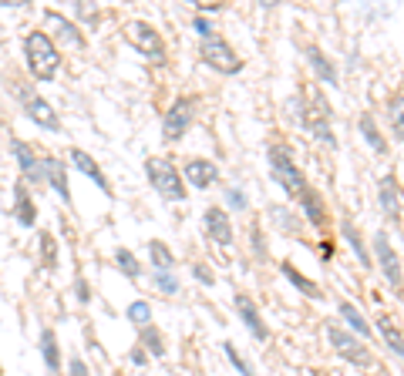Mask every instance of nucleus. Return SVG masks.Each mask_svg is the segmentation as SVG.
<instances>
[{"label":"nucleus","mask_w":404,"mask_h":376,"mask_svg":"<svg viewBox=\"0 0 404 376\" xmlns=\"http://www.w3.org/2000/svg\"><path fill=\"white\" fill-rule=\"evenodd\" d=\"M14 219H17V222H20L24 228H31L34 219H37L34 198L27 195V185H24V181H17V185H14Z\"/></svg>","instance_id":"16"},{"label":"nucleus","mask_w":404,"mask_h":376,"mask_svg":"<svg viewBox=\"0 0 404 376\" xmlns=\"http://www.w3.org/2000/svg\"><path fill=\"white\" fill-rule=\"evenodd\" d=\"M202 60L209 64V67H216L222 74H236L239 67H243V60L236 58V51L219 34H209V37H202Z\"/></svg>","instance_id":"6"},{"label":"nucleus","mask_w":404,"mask_h":376,"mask_svg":"<svg viewBox=\"0 0 404 376\" xmlns=\"http://www.w3.org/2000/svg\"><path fill=\"white\" fill-rule=\"evenodd\" d=\"M283 275H286V279H290V283H293V286L300 289L303 296H310V299H320V286H317V283H310V279H303V275H300V272H296L290 262L283 266Z\"/></svg>","instance_id":"23"},{"label":"nucleus","mask_w":404,"mask_h":376,"mask_svg":"<svg viewBox=\"0 0 404 376\" xmlns=\"http://www.w3.org/2000/svg\"><path fill=\"white\" fill-rule=\"evenodd\" d=\"M236 309H239V319L246 323V330L253 332L256 339H266V336H270L263 316L256 313V306H253V299H249V296H236Z\"/></svg>","instance_id":"14"},{"label":"nucleus","mask_w":404,"mask_h":376,"mask_svg":"<svg viewBox=\"0 0 404 376\" xmlns=\"http://www.w3.org/2000/svg\"><path fill=\"white\" fill-rule=\"evenodd\" d=\"M388 115H391V128H394V135L404 141V98H398V101L391 105Z\"/></svg>","instance_id":"32"},{"label":"nucleus","mask_w":404,"mask_h":376,"mask_svg":"<svg viewBox=\"0 0 404 376\" xmlns=\"http://www.w3.org/2000/svg\"><path fill=\"white\" fill-rule=\"evenodd\" d=\"M206 232H209V239L222 245V249H229L233 245V226H229V215L222 209H206Z\"/></svg>","instance_id":"10"},{"label":"nucleus","mask_w":404,"mask_h":376,"mask_svg":"<svg viewBox=\"0 0 404 376\" xmlns=\"http://www.w3.org/2000/svg\"><path fill=\"white\" fill-rule=\"evenodd\" d=\"M222 353H226V360L233 363V366H236V370H239V373H243V376H256V373H253V370H249V363L243 360V356H239V349H236L233 343H222Z\"/></svg>","instance_id":"31"},{"label":"nucleus","mask_w":404,"mask_h":376,"mask_svg":"<svg viewBox=\"0 0 404 376\" xmlns=\"http://www.w3.org/2000/svg\"><path fill=\"white\" fill-rule=\"evenodd\" d=\"M374 256H377V266H381V272H384V279L391 283V289H394V292H401V289H404L401 259H398V252L391 249V242H388L384 232H377V235H374Z\"/></svg>","instance_id":"8"},{"label":"nucleus","mask_w":404,"mask_h":376,"mask_svg":"<svg viewBox=\"0 0 404 376\" xmlns=\"http://www.w3.org/2000/svg\"><path fill=\"white\" fill-rule=\"evenodd\" d=\"M68 376H91L88 373V363L81 360V356H71L68 360Z\"/></svg>","instance_id":"34"},{"label":"nucleus","mask_w":404,"mask_h":376,"mask_svg":"<svg viewBox=\"0 0 404 376\" xmlns=\"http://www.w3.org/2000/svg\"><path fill=\"white\" fill-rule=\"evenodd\" d=\"M125 41L135 47L141 58L152 60V64H165V44H162V37H158V30L152 24H145V20L125 24Z\"/></svg>","instance_id":"4"},{"label":"nucleus","mask_w":404,"mask_h":376,"mask_svg":"<svg viewBox=\"0 0 404 376\" xmlns=\"http://www.w3.org/2000/svg\"><path fill=\"white\" fill-rule=\"evenodd\" d=\"M41 171H44V179L51 181V185H54V192H58V195H61L64 202H71V188H68V165L47 155L44 165H41Z\"/></svg>","instance_id":"15"},{"label":"nucleus","mask_w":404,"mask_h":376,"mask_svg":"<svg viewBox=\"0 0 404 376\" xmlns=\"http://www.w3.org/2000/svg\"><path fill=\"white\" fill-rule=\"evenodd\" d=\"M341 232L347 235L351 249H354V256H358L360 262H364V269H367V266H371V256H367V249H364V242H360V235H358V228H354V222H347V219H343V222H341Z\"/></svg>","instance_id":"25"},{"label":"nucleus","mask_w":404,"mask_h":376,"mask_svg":"<svg viewBox=\"0 0 404 376\" xmlns=\"http://www.w3.org/2000/svg\"><path fill=\"white\" fill-rule=\"evenodd\" d=\"M41 353H44L47 373H58V370H61V346H58V336H54L51 326L41 330Z\"/></svg>","instance_id":"18"},{"label":"nucleus","mask_w":404,"mask_h":376,"mask_svg":"<svg viewBox=\"0 0 404 376\" xmlns=\"http://www.w3.org/2000/svg\"><path fill=\"white\" fill-rule=\"evenodd\" d=\"M141 343L149 346V353H152V356H158V360L165 356V343H162V336H158V330L152 326V323L141 330Z\"/></svg>","instance_id":"28"},{"label":"nucleus","mask_w":404,"mask_h":376,"mask_svg":"<svg viewBox=\"0 0 404 376\" xmlns=\"http://www.w3.org/2000/svg\"><path fill=\"white\" fill-rule=\"evenodd\" d=\"M145 175H149L152 188H156L162 198H169V202H182V198H186L182 179H179V171H175L172 162H165V158H149V162H145Z\"/></svg>","instance_id":"3"},{"label":"nucleus","mask_w":404,"mask_h":376,"mask_svg":"<svg viewBox=\"0 0 404 376\" xmlns=\"http://www.w3.org/2000/svg\"><path fill=\"white\" fill-rule=\"evenodd\" d=\"M377 188H381L377 195H381V209H384V215H391V219H401L404 195H401V185H398V179H394V175H384Z\"/></svg>","instance_id":"12"},{"label":"nucleus","mask_w":404,"mask_h":376,"mask_svg":"<svg viewBox=\"0 0 404 376\" xmlns=\"http://www.w3.org/2000/svg\"><path fill=\"white\" fill-rule=\"evenodd\" d=\"M327 339H330V346L337 349V353H341L347 363H354V366H367V363H371V356H367L364 343H360V339H354L347 330H341L337 323H330V326H327Z\"/></svg>","instance_id":"7"},{"label":"nucleus","mask_w":404,"mask_h":376,"mask_svg":"<svg viewBox=\"0 0 404 376\" xmlns=\"http://www.w3.org/2000/svg\"><path fill=\"white\" fill-rule=\"evenodd\" d=\"M192 272H196V279H199V283H206V286H213V272L206 269V266H196Z\"/></svg>","instance_id":"37"},{"label":"nucleus","mask_w":404,"mask_h":376,"mask_svg":"<svg viewBox=\"0 0 404 376\" xmlns=\"http://www.w3.org/2000/svg\"><path fill=\"white\" fill-rule=\"evenodd\" d=\"M11 151H14L17 165H20V171H24V179L34 181V185H41L44 181V171H41V162H37V155H34V148L27 145V141H20V138H14L11 141Z\"/></svg>","instance_id":"11"},{"label":"nucleus","mask_w":404,"mask_h":376,"mask_svg":"<svg viewBox=\"0 0 404 376\" xmlns=\"http://www.w3.org/2000/svg\"><path fill=\"white\" fill-rule=\"evenodd\" d=\"M307 58H310L313 71L324 77L327 84H337V71H334V67H330V60H327L324 54H320V47H310V51H307Z\"/></svg>","instance_id":"24"},{"label":"nucleus","mask_w":404,"mask_h":376,"mask_svg":"<svg viewBox=\"0 0 404 376\" xmlns=\"http://www.w3.org/2000/svg\"><path fill=\"white\" fill-rule=\"evenodd\" d=\"M132 363H149V356H145V349H132Z\"/></svg>","instance_id":"39"},{"label":"nucleus","mask_w":404,"mask_h":376,"mask_svg":"<svg viewBox=\"0 0 404 376\" xmlns=\"http://www.w3.org/2000/svg\"><path fill=\"white\" fill-rule=\"evenodd\" d=\"M360 131H364V138L371 141V148L377 151V155H384V151H388V141L381 138V131H377V124H374L371 115H364V118H360Z\"/></svg>","instance_id":"26"},{"label":"nucleus","mask_w":404,"mask_h":376,"mask_svg":"<svg viewBox=\"0 0 404 376\" xmlns=\"http://www.w3.org/2000/svg\"><path fill=\"white\" fill-rule=\"evenodd\" d=\"M24 111H27V118L34 124H41L47 131H58L61 128V118L54 115V108L47 105L44 98H37V94H24Z\"/></svg>","instance_id":"9"},{"label":"nucleus","mask_w":404,"mask_h":376,"mask_svg":"<svg viewBox=\"0 0 404 376\" xmlns=\"http://www.w3.org/2000/svg\"><path fill=\"white\" fill-rule=\"evenodd\" d=\"M196 111H199V98H196V94L175 98V105H172L169 111H165V118H162V138H165V141H179V138L192 128Z\"/></svg>","instance_id":"5"},{"label":"nucleus","mask_w":404,"mask_h":376,"mask_svg":"<svg viewBox=\"0 0 404 376\" xmlns=\"http://www.w3.org/2000/svg\"><path fill=\"white\" fill-rule=\"evenodd\" d=\"M337 309H341L343 323H347V326H351V330H354V332H360L364 339L371 336V326H367V319L360 316V313H358V309H354V306H351V302H347V299H341V306H337Z\"/></svg>","instance_id":"21"},{"label":"nucleus","mask_w":404,"mask_h":376,"mask_svg":"<svg viewBox=\"0 0 404 376\" xmlns=\"http://www.w3.org/2000/svg\"><path fill=\"white\" fill-rule=\"evenodd\" d=\"M152 279H156V286L162 289V292H169V296H175V292H179V283H175V279H172L169 272H156V275H152Z\"/></svg>","instance_id":"33"},{"label":"nucleus","mask_w":404,"mask_h":376,"mask_svg":"<svg viewBox=\"0 0 404 376\" xmlns=\"http://www.w3.org/2000/svg\"><path fill=\"white\" fill-rule=\"evenodd\" d=\"M229 205H233V209H243V205H246V198H243V192H229Z\"/></svg>","instance_id":"38"},{"label":"nucleus","mask_w":404,"mask_h":376,"mask_svg":"<svg viewBox=\"0 0 404 376\" xmlns=\"http://www.w3.org/2000/svg\"><path fill=\"white\" fill-rule=\"evenodd\" d=\"M377 326H381V336H384V343H388V346L394 349L398 356H404V332L398 330V323H394L391 316H381V319H377Z\"/></svg>","instance_id":"20"},{"label":"nucleus","mask_w":404,"mask_h":376,"mask_svg":"<svg viewBox=\"0 0 404 376\" xmlns=\"http://www.w3.org/2000/svg\"><path fill=\"white\" fill-rule=\"evenodd\" d=\"M149 256H152V266H156V272H169L172 266H175V256L169 252V245L165 242H149Z\"/></svg>","instance_id":"22"},{"label":"nucleus","mask_w":404,"mask_h":376,"mask_svg":"<svg viewBox=\"0 0 404 376\" xmlns=\"http://www.w3.org/2000/svg\"><path fill=\"white\" fill-rule=\"evenodd\" d=\"M24 58H27V67L37 81H51L61 71V54L51 41V34H44V30H31L24 37Z\"/></svg>","instance_id":"2"},{"label":"nucleus","mask_w":404,"mask_h":376,"mask_svg":"<svg viewBox=\"0 0 404 376\" xmlns=\"http://www.w3.org/2000/svg\"><path fill=\"white\" fill-rule=\"evenodd\" d=\"M44 20H47V24H54V27H58V37H61V41H68V44H71V47H81V44H84V37H81V34H78V27H75L71 20H64L61 14H54V11H47V14H44Z\"/></svg>","instance_id":"19"},{"label":"nucleus","mask_w":404,"mask_h":376,"mask_svg":"<svg viewBox=\"0 0 404 376\" xmlns=\"http://www.w3.org/2000/svg\"><path fill=\"white\" fill-rule=\"evenodd\" d=\"M68 158H71V165L78 168L81 175H88V179H91L94 185L101 188V192H108V195H111V185H108V179L101 175V168H98V162H94V158H91V155H88V151L71 148V151H68Z\"/></svg>","instance_id":"13"},{"label":"nucleus","mask_w":404,"mask_h":376,"mask_svg":"<svg viewBox=\"0 0 404 376\" xmlns=\"http://www.w3.org/2000/svg\"><path fill=\"white\" fill-rule=\"evenodd\" d=\"M128 319L139 326V330H145L149 323H152V309H149V302L145 299H135L132 306H128Z\"/></svg>","instance_id":"29"},{"label":"nucleus","mask_w":404,"mask_h":376,"mask_svg":"<svg viewBox=\"0 0 404 376\" xmlns=\"http://www.w3.org/2000/svg\"><path fill=\"white\" fill-rule=\"evenodd\" d=\"M196 30H199V37H209V34H216V27H213L209 20H202V17H196Z\"/></svg>","instance_id":"35"},{"label":"nucleus","mask_w":404,"mask_h":376,"mask_svg":"<svg viewBox=\"0 0 404 376\" xmlns=\"http://www.w3.org/2000/svg\"><path fill=\"white\" fill-rule=\"evenodd\" d=\"M186 175L196 188H206V185H213V181L219 179V168L213 165V162H206V158H196V162L186 165Z\"/></svg>","instance_id":"17"},{"label":"nucleus","mask_w":404,"mask_h":376,"mask_svg":"<svg viewBox=\"0 0 404 376\" xmlns=\"http://www.w3.org/2000/svg\"><path fill=\"white\" fill-rule=\"evenodd\" d=\"M115 262H118V269H122L125 275H128V279H139V275H141V266H139V259L132 256L128 249H118V252H115Z\"/></svg>","instance_id":"27"},{"label":"nucleus","mask_w":404,"mask_h":376,"mask_svg":"<svg viewBox=\"0 0 404 376\" xmlns=\"http://www.w3.org/2000/svg\"><path fill=\"white\" fill-rule=\"evenodd\" d=\"M270 168H273V179L283 185V192L296 202H303V209L310 215L313 226H324V205H320V198L313 192L307 179H303V171L293 165V158H290V151L286 148H270Z\"/></svg>","instance_id":"1"},{"label":"nucleus","mask_w":404,"mask_h":376,"mask_svg":"<svg viewBox=\"0 0 404 376\" xmlns=\"http://www.w3.org/2000/svg\"><path fill=\"white\" fill-rule=\"evenodd\" d=\"M41 252H44V269H54L58 266V245H54L51 232H41Z\"/></svg>","instance_id":"30"},{"label":"nucleus","mask_w":404,"mask_h":376,"mask_svg":"<svg viewBox=\"0 0 404 376\" xmlns=\"http://www.w3.org/2000/svg\"><path fill=\"white\" fill-rule=\"evenodd\" d=\"M75 292H78V302L91 299V292H88V283H84V279H78V283H75Z\"/></svg>","instance_id":"36"}]
</instances>
